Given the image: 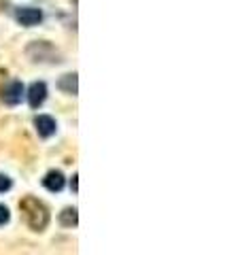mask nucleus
Here are the masks:
<instances>
[{
    "mask_svg": "<svg viewBox=\"0 0 242 255\" xmlns=\"http://www.w3.org/2000/svg\"><path fill=\"white\" fill-rule=\"evenodd\" d=\"M19 211H21L23 221L28 223V228L34 230V232H43V230L49 226V211H47V206L40 202L38 198H34V196L21 198Z\"/></svg>",
    "mask_w": 242,
    "mask_h": 255,
    "instance_id": "obj_1",
    "label": "nucleus"
},
{
    "mask_svg": "<svg viewBox=\"0 0 242 255\" xmlns=\"http://www.w3.org/2000/svg\"><path fill=\"white\" fill-rule=\"evenodd\" d=\"M26 55L32 62H62V55L49 41H32L26 47Z\"/></svg>",
    "mask_w": 242,
    "mask_h": 255,
    "instance_id": "obj_2",
    "label": "nucleus"
},
{
    "mask_svg": "<svg viewBox=\"0 0 242 255\" xmlns=\"http://www.w3.org/2000/svg\"><path fill=\"white\" fill-rule=\"evenodd\" d=\"M15 19H17L21 26L32 28V26H36V23H40V19H43V11L34 9V6H21V9L15 11Z\"/></svg>",
    "mask_w": 242,
    "mask_h": 255,
    "instance_id": "obj_3",
    "label": "nucleus"
},
{
    "mask_svg": "<svg viewBox=\"0 0 242 255\" xmlns=\"http://www.w3.org/2000/svg\"><path fill=\"white\" fill-rule=\"evenodd\" d=\"M23 92H26V90H23V83L21 81H13V83H9L2 90V102H4V105H9V107L19 105Z\"/></svg>",
    "mask_w": 242,
    "mask_h": 255,
    "instance_id": "obj_4",
    "label": "nucleus"
},
{
    "mask_svg": "<svg viewBox=\"0 0 242 255\" xmlns=\"http://www.w3.org/2000/svg\"><path fill=\"white\" fill-rule=\"evenodd\" d=\"M47 98V85L43 81H34L28 87V102L32 109H38Z\"/></svg>",
    "mask_w": 242,
    "mask_h": 255,
    "instance_id": "obj_5",
    "label": "nucleus"
},
{
    "mask_svg": "<svg viewBox=\"0 0 242 255\" xmlns=\"http://www.w3.org/2000/svg\"><path fill=\"white\" fill-rule=\"evenodd\" d=\"M34 126H36V132L43 138H49L51 134H55V128H58V126H55V119L49 117V115H38L34 119Z\"/></svg>",
    "mask_w": 242,
    "mask_h": 255,
    "instance_id": "obj_6",
    "label": "nucleus"
},
{
    "mask_svg": "<svg viewBox=\"0 0 242 255\" xmlns=\"http://www.w3.org/2000/svg\"><path fill=\"white\" fill-rule=\"evenodd\" d=\"M58 87H60V90H62L64 94L77 96V92H79V77H77V73H68V75L60 77Z\"/></svg>",
    "mask_w": 242,
    "mask_h": 255,
    "instance_id": "obj_7",
    "label": "nucleus"
},
{
    "mask_svg": "<svg viewBox=\"0 0 242 255\" xmlns=\"http://www.w3.org/2000/svg\"><path fill=\"white\" fill-rule=\"evenodd\" d=\"M43 185L49 191H60L64 187V174L60 170H49L43 179Z\"/></svg>",
    "mask_w": 242,
    "mask_h": 255,
    "instance_id": "obj_8",
    "label": "nucleus"
},
{
    "mask_svg": "<svg viewBox=\"0 0 242 255\" xmlns=\"http://www.w3.org/2000/svg\"><path fill=\"white\" fill-rule=\"evenodd\" d=\"M60 223L64 228H75L77 223H79V213L75 206H68V209H64L60 213Z\"/></svg>",
    "mask_w": 242,
    "mask_h": 255,
    "instance_id": "obj_9",
    "label": "nucleus"
},
{
    "mask_svg": "<svg viewBox=\"0 0 242 255\" xmlns=\"http://www.w3.org/2000/svg\"><path fill=\"white\" fill-rule=\"evenodd\" d=\"M11 179L6 177V174H0V194H2V191H9L11 189Z\"/></svg>",
    "mask_w": 242,
    "mask_h": 255,
    "instance_id": "obj_10",
    "label": "nucleus"
},
{
    "mask_svg": "<svg viewBox=\"0 0 242 255\" xmlns=\"http://www.w3.org/2000/svg\"><path fill=\"white\" fill-rule=\"evenodd\" d=\"M9 217H11V215H9V209H6L4 204H0V226H4V223L9 221Z\"/></svg>",
    "mask_w": 242,
    "mask_h": 255,
    "instance_id": "obj_11",
    "label": "nucleus"
},
{
    "mask_svg": "<svg viewBox=\"0 0 242 255\" xmlns=\"http://www.w3.org/2000/svg\"><path fill=\"white\" fill-rule=\"evenodd\" d=\"M77 179H79V174H75V177H72V181H70V187H72V191H77V189H79V185H77Z\"/></svg>",
    "mask_w": 242,
    "mask_h": 255,
    "instance_id": "obj_12",
    "label": "nucleus"
}]
</instances>
